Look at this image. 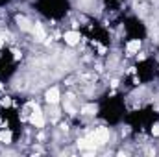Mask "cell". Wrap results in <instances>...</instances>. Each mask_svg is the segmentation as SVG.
Here are the masks:
<instances>
[{"label":"cell","mask_w":159,"mask_h":157,"mask_svg":"<svg viewBox=\"0 0 159 157\" xmlns=\"http://www.w3.org/2000/svg\"><path fill=\"white\" fill-rule=\"evenodd\" d=\"M20 57H22V54H20L19 50H13V59H15V61H19Z\"/></svg>","instance_id":"7c38bea8"},{"label":"cell","mask_w":159,"mask_h":157,"mask_svg":"<svg viewBox=\"0 0 159 157\" xmlns=\"http://www.w3.org/2000/svg\"><path fill=\"white\" fill-rule=\"evenodd\" d=\"M152 135H154V137H159V122L152 126Z\"/></svg>","instance_id":"8fae6325"},{"label":"cell","mask_w":159,"mask_h":157,"mask_svg":"<svg viewBox=\"0 0 159 157\" xmlns=\"http://www.w3.org/2000/svg\"><path fill=\"white\" fill-rule=\"evenodd\" d=\"M141 46H143L141 39H131L126 44V54H128V56H135V54H139Z\"/></svg>","instance_id":"8992f818"},{"label":"cell","mask_w":159,"mask_h":157,"mask_svg":"<svg viewBox=\"0 0 159 157\" xmlns=\"http://www.w3.org/2000/svg\"><path fill=\"white\" fill-rule=\"evenodd\" d=\"M44 100H46V104H50V105L59 104V100H61V91H59L57 87H50V89L44 92Z\"/></svg>","instance_id":"3957f363"},{"label":"cell","mask_w":159,"mask_h":157,"mask_svg":"<svg viewBox=\"0 0 159 157\" xmlns=\"http://www.w3.org/2000/svg\"><path fill=\"white\" fill-rule=\"evenodd\" d=\"M94 144H96V148L98 146H104V144H107L109 142V137H111V131H109V128H104V126H100V128H96L93 133H89L87 135Z\"/></svg>","instance_id":"6da1fadb"},{"label":"cell","mask_w":159,"mask_h":157,"mask_svg":"<svg viewBox=\"0 0 159 157\" xmlns=\"http://www.w3.org/2000/svg\"><path fill=\"white\" fill-rule=\"evenodd\" d=\"M2 89H4V85H2V83H0V91H2Z\"/></svg>","instance_id":"5bb4252c"},{"label":"cell","mask_w":159,"mask_h":157,"mask_svg":"<svg viewBox=\"0 0 159 157\" xmlns=\"http://www.w3.org/2000/svg\"><path fill=\"white\" fill-rule=\"evenodd\" d=\"M0 104H2L4 107H9V105H11V98H9V96H6V98H2V100H0Z\"/></svg>","instance_id":"30bf717a"},{"label":"cell","mask_w":159,"mask_h":157,"mask_svg":"<svg viewBox=\"0 0 159 157\" xmlns=\"http://www.w3.org/2000/svg\"><path fill=\"white\" fill-rule=\"evenodd\" d=\"M98 113V105L96 104H85L80 107V115H85V117H94Z\"/></svg>","instance_id":"52a82bcc"},{"label":"cell","mask_w":159,"mask_h":157,"mask_svg":"<svg viewBox=\"0 0 159 157\" xmlns=\"http://www.w3.org/2000/svg\"><path fill=\"white\" fill-rule=\"evenodd\" d=\"M80 39H81V35H80V32H76V30H69V32L63 34V41L69 46H76L80 43Z\"/></svg>","instance_id":"277c9868"},{"label":"cell","mask_w":159,"mask_h":157,"mask_svg":"<svg viewBox=\"0 0 159 157\" xmlns=\"http://www.w3.org/2000/svg\"><path fill=\"white\" fill-rule=\"evenodd\" d=\"M17 26H19L22 32H32V28H34L32 20H28L24 15H19V17H17Z\"/></svg>","instance_id":"ba28073f"},{"label":"cell","mask_w":159,"mask_h":157,"mask_svg":"<svg viewBox=\"0 0 159 157\" xmlns=\"http://www.w3.org/2000/svg\"><path fill=\"white\" fill-rule=\"evenodd\" d=\"M28 118H30L32 126H35L37 129L44 128V113H43V109L39 105H32V111H30V117Z\"/></svg>","instance_id":"7a4b0ae2"},{"label":"cell","mask_w":159,"mask_h":157,"mask_svg":"<svg viewBox=\"0 0 159 157\" xmlns=\"http://www.w3.org/2000/svg\"><path fill=\"white\" fill-rule=\"evenodd\" d=\"M11 139H13V135H11L9 129H2V131H0V142H4V144H11Z\"/></svg>","instance_id":"9c48e42d"},{"label":"cell","mask_w":159,"mask_h":157,"mask_svg":"<svg viewBox=\"0 0 159 157\" xmlns=\"http://www.w3.org/2000/svg\"><path fill=\"white\" fill-rule=\"evenodd\" d=\"M4 44H6V35H2V34H0V48H2Z\"/></svg>","instance_id":"4fadbf2b"},{"label":"cell","mask_w":159,"mask_h":157,"mask_svg":"<svg viewBox=\"0 0 159 157\" xmlns=\"http://www.w3.org/2000/svg\"><path fill=\"white\" fill-rule=\"evenodd\" d=\"M32 35H34V39L37 41V43H43V41H46V32H44V28H43V24H34V28H32Z\"/></svg>","instance_id":"5b68a950"}]
</instances>
